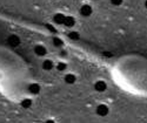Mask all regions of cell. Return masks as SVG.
I'll return each instance as SVG.
<instances>
[{
    "mask_svg": "<svg viewBox=\"0 0 147 123\" xmlns=\"http://www.w3.org/2000/svg\"><path fill=\"white\" fill-rule=\"evenodd\" d=\"M96 114L100 115V116H106L108 114V108L105 104H100L96 108Z\"/></svg>",
    "mask_w": 147,
    "mask_h": 123,
    "instance_id": "6da1fadb",
    "label": "cell"
},
{
    "mask_svg": "<svg viewBox=\"0 0 147 123\" xmlns=\"http://www.w3.org/2000/svg\"><path fill=\"white\" fill-rule=\"evenodd\" d=\"M80 12H81V14H82L84 17H88V15L92 14V7L88 6V5H84V6L81 7Z\"/></svg>",
    "mask_w": 147,
    "mask_h": 123,
    "instance_id": "7a4b0ae2",
    "label": "cell"
},
{
    "mask_svg": "<svg viewBox=\"0 0 147 123\" xmlns=\"http://www.w3.org/2000/svg\"><path fill=\"white\" fill-rule=\"evenodd\" d=\"M8 43L11 46H13V47H17V46H19L20 40H19V38H18L17 35H11L9 38H8Z\"/></svg>",
    "mask_w": 147,
    "mask_h": 123,
    "instance_id": "3957f363",
    "label": "cell"
},
{
    "mask_svg": "<svg viewBox=\"0 0 147 123\" xmlns=\"http://www.w3.org/2000/svg\"><path fill=\"white\" fill-rule=\"evenodd\" d=\"M94 87H95V89L98 92H105L106 90V83L104 81H98Z\"/></svg>",
    "mask_w": 147,
    "mask_h": 123,
    "instance_id": "277c9868",
    "label": "cell"
},
{
    "mask_svg": "<svg viewBox=\"0 0 147 123\" xmlns=\"http://www.w3.org/2000/svg\"><path fill=\"white\" fill-rule=\"evenodd\" d=\"M34 52H35V54H36V55L42 56V55H45V54H46V49H45V47H44V46H36V47L34 48Z\"/></svg>",
    "mask_w": 147,
    "mask_h": 123,
    "instance_id": "5b68a950",
    "label": "cell"
},
{
    "mask_svg": "<svg viewBox=\"0 0 147 123\" xmlns=\"http://www.w3.org/2000/svg\"><path fill=\"white\" fill-rule=\"evenodd\" d=\"M74 19H73L72 17H65V20H64V25L67 27H72L73 25H74Z\"/></svg>",
    "mask_w": 147,
    "mask_h": 123,
    "instance_id": "8992f818",
    "label": "cell"
},
{
    "mask_svg": "<svg viewBox=\"0 0 147 123\" xmlns=\"http://www.w3.org/2000/svg\"><path fill=\"white\" fill-rule=\"evenodd\" d=\"M30 92L32 93V94H38L39 92H40V87L36 83H32L31 86H30Z\"/></svg>",
    "mask_w": 147,
    "mask_h": 123,
    "instance_id": "52a82bcc",
    "label": "cell"
},
{
    "mask_svg": "<svg viewBox=\"0 0 147 123\" xmlns=\"http://www.w3.org/2000/svg\"><path fill=\"white\" fill-rule=\"evenodd\" d=\"M65 81H66V83L72 84V83L76 82V76L73 75V74H67V75L65 76Z\"/></svg>",
    "mask_w": 147,
    "mask_h": 123,
    "instance_id": "ba28073f",
    "label": "cell"
},
{
    "mask_svg": "<svg viewBox=\"0 0 147 123\" xmlns=\"http://www.w3.org/2000/svg\"><path fill=\"white\" fill-rule=\"evenodd\" d=\"M64 20H65V15L61 14V13H58L54 15V21L57 23H64Z\"/></svg>",
    "mask_w": 147,
    "mask_h": 123,
    "instance_id": "9c48e42d",
    "label": "cell"
},
{
    "mask_svg": "<svg viewBox=\"0 0 147 123\" xmlns=\"http://www.w3.org/2000/svg\"><path fill=\"white\" fill-rule=\"evenodd\" d=\"M42 68H44V69H46V70L52 69V68H53V64H52V61H51V60H46L45 62H44V65H42Z\"/></svg>",
    "mask_w": 147,
    "mask_h": 123,
    "instance_id": "30bf717a",
    "label": "cell"
},
{
    "mask_svg": "<svg viewBox=\"0 0 147 123\" xmlns=\"http://www.w3.org/2000/svg\"><path fill=\"white\" fill-rule=\"evenodd\" d=\"M31 104H32V101L28 100V98H26V100H24V101L21 102V106H22L24 108H30Z\"/></svg>",
    "mask_w": 147,
    "mask_h": 123,
    "instance_id": "8fae6325",
    "label": "cell"
},
{
    "mask_svg": "<svg viewBox=\"0 0 147 123\" xmlns=\"http://www.w3.org/2000/svg\"><path fill=\"white\" fill-rule=\"evenodd\" d=\"M69 38L72 39V40H78L79 39V34L78 33H76V32H72V33H69Z\"/></svg>",
    "mask_w": 147,
    "mask_h": 123,
    "instance_id": "7c38bea8",
    "label": "cell"
},
{
    "mask_svg": "<svg viewBox=\"0 0 147 123\" xmlns=\"http://www.w3.org/2000/svg\"><path fill=\"white\" fill-rule=\"evenodd\" d=\"M53 43H54L57 47H59V46L63 45V41H61L60 39H58V38H54V39H53Z\"/></svg>",
    "mask_w": 147,
    "mask_h": 123,
    "instance_id": "4fadbf2b",
    "label": "cell"
},
{
    "mask_svg": "<svg viewBox=\"0 0 147 123\" xmlns=\"http://www.w3.org/2000/svg\"><path fill=\"white\" fill-rule=\"evenodd\" d=\"M59 70H64V69H66V65L65 64H63V62H60L59 65H58V67H57Z\"/></svg>",
    "mask_w": 147,
    "mask_h": 123,
    "instance_id": "5bb4252c",
    "label": "cell"
},
{
    "mask_svg": "<svg viewBox=\"0 0 147 123\" xmlns=\"http://www.w3.org/2000/svg\"><path fill=\"white\" fill-rule=\"evenodd\" d=\"M111 3H112L113 5H115V6H119V5L122 3V0H111Z\"/></svg>",
    "mask_w": 147,
    "mask_h": 123,
    "instance_id": "9a60e30c",
    "label": "cell"
},
{
    "mask_svg": "<svg viewBox=\"0 0 147 123\" xmlns=\"http://www.w3.org/2000/svg\"><path fill=\"white\" fill-rule=\"evenodd\" d=\"M104 55H105V56H108V57H111V56H112L111 53H104Z\"/></svg>",
    "mask_w": 147,
    "mask_h": 123,
    "instance_id": "2e32d148",
    "label": "cell"
},
{
    "mask_svg": "<svg viewBox=\"0 0 147 123\" xmlns=\"http://www.w3.org/2000/svg\"><path fill=\"white\" fill-rule=\"evenodd\" d=\"M145 6H146V8H147V0H146V3H145Z\"/></svg>",
    "mask_w": 147,
    "mask_h": 123,
    "instance_id": "e0dca14e",
    "label": "cell"
}]
</instances>
